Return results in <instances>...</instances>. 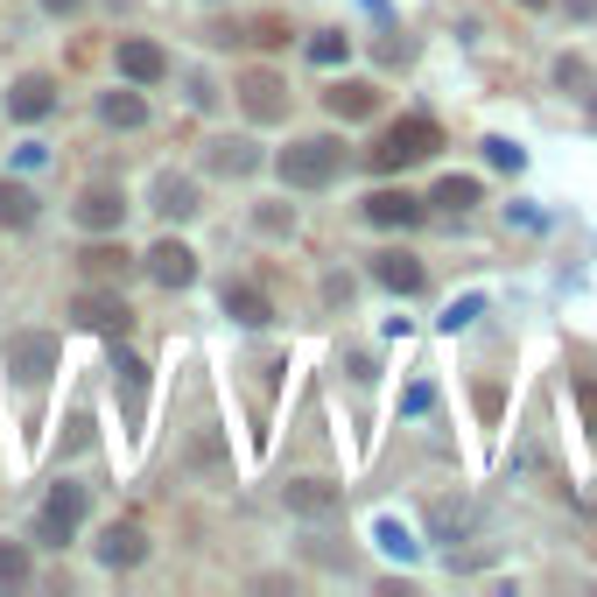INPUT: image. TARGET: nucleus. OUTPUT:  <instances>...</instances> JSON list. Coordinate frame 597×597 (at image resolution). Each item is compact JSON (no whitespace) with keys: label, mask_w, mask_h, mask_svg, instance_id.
Segmentation results:
<instances>
[{"label":"nucleus","mask_w":597,"mask_h":597,"mask_svg":"<svg viewBox=\"0 0 597 597\" xmlns=\"http://www.w3.org/2000/svg\"><path fill=\"white\" fill-rule=\"evenodd\" d=\"M281 183L288 190H323V183H338V169H344V148L331 141V134H302V141H288L281 148Z\"/></svg>","instance_id":"f257e3e1"},{"label":"nucleus","mask_w":597,"mask_h":597,"mask_svg":"<svg viewBox=\"0 0 597 597\" xmlns=\"http://www.w3.org/2000/svg\"><path fill=\"white\" fill-rule=\"evenodd\" d=\"M436 148H443V127L436 120H394L387 134H380V148H373V169H380V177H394V169L429 162Z\"/></svg>","instance_id":"f03ea898"},{"label":"nucleus","mask_w":597,"mask_h":597,"mask_svg":"<svg viewBox=\"0 0 597 597\" xmlns=\"http://www.w3.org/2000/svg\"><path fill=\"white\" fill-rule=\"evenodd\" d=\"M56 352H64L56 331H14L8 344H0V365H8L22 387H43V380L56 373Z\"/></svg>","instance_id":"7ed1b4c3"},{"label":"nucleus","mask_w":597,"mask_h":597,"mask_svg":"<svg viewBox=\"0 0 597 597\" xmlns=\"http://www.w3.org/2000/svg\"><path fill=\"white\" fill-rule=\"evenodd\" d=\"M78 520H85V486L56 478V486H50V499H43V513H35V542L64 548L71 534H78Z\"/></svg>","instance_id":"20e7f679"},{"label":"nucleus","mask_w":597,"mask_h":597,"mask_svg":"<svg viewBox=\"0 0 597 597\" xmlns=\"http://www.w3.org/2000/svg\"><path fill=\"white\" fill-rule=\"evenodd\" d=\"M71 317L85 323V331H106V338H127V323H134V310H127V296L120 288H78V302H71Z\"/></svg>","instance_id":"39448f33"},{"label":"nucleus","mask_w":597,"mask_h":597,"mask_svg":"<svg viewBox=\"0 0 597 597\" xmlns=\"http://www.w3.org/2000/svg\"><path fill=\"white\" fill-rule=\"evenodd\" d=\"M239 106H246V120H281V113H288V85L275 78V71H246V78H239Z\"/></svg>","instance_id":"423d86ee"},{"label":"nucleus","mask_w":597,"mask_h":597,"mask_svg":"<svg viewBox=\"0 0 597 597\" xmlns=\"http://www.w3.org/2000/svg\"><path fill=\"white\" fill-rule=\"evenodd\" d=\"M148 281L156 288H190L198 281V254H190L183 239H156L148 246Z\"/></svg>","instance_id":"0eeeda50"},{"label":"nucleus","mask_w":597,"mask_h":597,"mask_svg":"<svg viewBox=\"0 0 597 597\" xmlns=\"http://www.w3.org/2000/svg\"><path fill=\"white\" fill-rule=\"evenodd\" d=\"M120 78L127 85H162L169 78V50L148 43V35H127V43H120Z\"/></svg>","instance_id":"6e6552de"},{"label":"nucleus","mask_w":597,"mask_h":597,"mask_svg":"<svg viewBox=\"0 0 597 597\" xmlns=\"http://www.w3.org/2000/svg\"><path fill=\"white\" fill-rule=\"evenodd\" d=\"M8 113L22 127H35V120H50L56 113V78H43V71H29V78H14V92H8Z\"/></svg>","instance_id":"1a4fd4ad"},{"label":"nucleus","mask_w":597,"mask_h":597,"mask_svg":"<svg viewBox=\"0 0 597 597\" xmlns=\"http://www.w3.org/2000/svg\"><path fill=\"white\" fill-rule=\"evenodd\" d=\"M99 563L106 569H141L148 563V534L134 527V520H113V527L99 534Z\"/></svg>","instance_id":"9d476101"},{"label":"nucleus","mask_w":597,"mask_h":597,"mask_svg":"<svg viewBox=\"0 0 597 597\" xmlns=\"http://www.w3.org/2000/svg\"><path fill=\"white\" fill-rule=\"evenodd\" d=\"M365 218H373L380 233H408V225H422V198H408V190H373V198H365Z\"/></svg>","instance_id":"9b49d317"},{"label":"nucleus","mask_w":597,"mask_h":597,"mask_svg":"<svg viewBox=\"0 0 597 597\" xmlns=\"http://www.w3.org/2000/svg\"><path fill=\"white\" fill-rule=\"evenodd\" d=\"M120 218H127V198L113 183H92L78 198V225H85V233H120Z\"/></svg>","instance_id":"f8f14e48"},{"label":"nucleus","mask_w":597,"mask_h":597,"mask_svg":"<svg viewBox=\"0 0 597 597\" xmlns=\"http://www.w3.org/2000/svg\"><path fill=\"white\" fill-rule=\"evenodd\" d=\"M198 183H190V177H177V169H162V177H156V218H198Z\"/></svg>","instance_id":"ddd939ff"},{"label":"nucleus","mask_w":597,"mask_h":597,"mask_svg":"<svg viewBox=\"0 0 597 597\" xmlns=\"http://www.w3.org/2000/svg\"><path fill=\"white\" fill-rule=\"evenodd\" d=\"M373 106H380V85H365V78H338L323 92V113H331V120H365Z\"/></svg>","instance_id":"4468645a"},{"label":"nucleus","mask_w":597,"mask_h":597,"mask_svg":"<svg viewBox=\"0 0 597 597\" xmlns=\"http://www.w3.org/2000/svg\"><path fill=\"white\" fill-rule=\"evenodd\" d=\"M204 162L218 169V177H254V169H260V148L239 141V134H218V141L204 148Z\"/></svg>","instance_id":"2eb2a0df"},{"label":"nucleus","mask_w":597,"mask_h":597,"mask_svg":"<svg viewBox=\"0 0 597 597\" xmlns=\"http://www.w3.org/2000/svg\"><path fill=\"white\" fill-rule=\"evenodd\" d=\"M373 281L394 288V296H422V281H429V275H422L415 254H373Z\"/></svg>","instance_id":"dca6fc26"},{"label":"nucleus","mask_w":597,"mask_h":597,"mask_svg":"<svg viewBox=\"0 0 597 597\" xmlns=\"http://www.w3.org/2000/svg\"><path fill=\"white\" fill-rule=\"evenodd\" d=\"M113 373H120V394H127V422L141 429V401H148V365L134 359V352H120L113 344Z\"/></svg>","instance_id":"f3484780"},{"label":"nucleus","mask_w":597,"mask_h":597,"mask_svg":"<svg viewBox=\"0 0 597 597\" xmlns=\"http://www.w3.org/2000/svg\"><path fill=\"white\" fill-rule=\"evenodd\" d=\"M225 317H233V323H246V331H260V323L275 317V302H267L260 288H246V281H239V288H225Z\"/></svg>","instance_id":"a211bd4d"},{"label":"nucleus","mask_w":597,"mask_h":597,"mask_svg":"<svg viewBox=\"0 0 597 597\" xmlns=\"http://www.w3.org/2000/svg\"><path fill=\"white\" fill-rule=\"evenodd\" d=\"M0 225H8V233H29L35 225V190L29 183H0Z\"/></svg>","instance_id":"6ab92c4d"},{"label":"nucleus","mask_w":597,"mask_h":597,"mask_svg":"<svg viewBox=\"0 0 597 597\" xmlns=\"http://www.w3.org/2000/svg\"><path fill=\"white\" fill-rule=\"evenodd\" d=\"M288 513H338V486H323V478H296V486H288Z\"/></svg>","instance_id":"aec40b11"},{"label":"nucleus","mask_w":597,"mask_h":597,"mask_svg":"<svg viewBox=\"0 0 597 597\" xmlns=\"http://www.w3.org/2000/svg\"><path fill=\"white\" fill-rule=\"evenodd\" d=\"M99 120H106V127H141V120H148V99H141V92H106V99H99Z\"/></svg>","instance_id":"412c9836"},{"label":"nucleus","mask_w":597,"mask_h":597,"mask_svg":"<svg viewBox=\"0 0 597 597\" xmlns=\"http://www.w3.org/2000/svg\"><path fill=\"white\" fill-rule=\"evenodd\" d=\"M78 260H85V275H92V281H120L134 254H127V246H85Z\"/></svg>","instance_id":"4be33fe9"},{"label":"nucleus","mask_w":597,"mask_h":597,"mask_svg":"<svg viewBox=\"0 0 597 597\" xmlns=\"http://www.w3.org/2000/svg\"><path fill=\"white\" fill-rule=\"evenodd\" d=\"M29 569H35V563H29V548H22V542H0V590H22V584H29Z\"/></svg>","instance_id":"5701e85b"},{"label":"nucleus","mask_w":597,"mask_h":597,"mask_svg":"<svg viewBox=\"0 0 597 597\" xmlns=\"http://www.w3.org/2000/svg\"><path fill=\"white\" fill-rule=\"evenodd\" d=\"M429 204H443V211H471V204H478V177H443Z\"/></svg>","instance_id":"b1692460"},{"label":"nucleus","mask_w":597,"mask_h":597,"mask_svg":"<svg viewBox=\"0 0 597 597\" xmlns=\"http://www.w3.org/2000/svg\"><path fill=\"white\" fill-rule=\"evenodd\" d=\"M344 56H352V35H338V29H323L317 43H310V64H323V71L344 64Z\"/></svg>","instance_id":"393cba45"},{"label":"nucleus","mask_w":597,"mask_h":597,"mask_svg":"<svg viewBox=\"0 0 597 597\" xmlns=\"http://www.w3.org/2000/svg\"><path fill=\"white\" fill-rule=\"evenodd\" d=\"M246 35H254L260 50H281V43H288V22H275V14H260V22L246 29Z\"/></svg>","instance_id":"a878e982"},{"label":"nucleus","mask_w":597,"mask_h":597,"mask_svg":"<svg viewBox=\"0 0 597 597\" xmlns=\"http://www.w3.org/2000/svg\"><path fill=\"white\" fill-rule=\"evenodd\" d=\"M555 85H563V92L584 85V92H590V64H584V56H563V64H555Z\"/></svg>","instance_id":"bb28decb"},{"label":"nucleus","mask_w":597,"mask_h":597,"mask_svg":"<svg viewBox=\"0 0 597 597\" xmlns=\"http://www.w3.org/2000/svg\"><path fill=\"white\" fill-rule=\"evenodd\" d=\"M478 310H486V302H478V296H465V302H450V317H443V331H465V323H471Z\"/></svg>","instance_id":"cd10ccee"},{"label":"nucleus","mask_w":597,"mask_h":597,"mask_svg":"<svg viewBox=\"0 0 597 597\" xmlns=\"http://www.w3.org/2000/svg\"><path fill=\"white\" fill-rule=\"evenodd\" d=\"M486 162H499V169H520V148H513V141H499V134H492V141H486Z\"/></svg>","instance_id":"c85d7f7f"},{"label":"nucleus","mask_w":597,"mask_h":597,"mask_svg":"<svg viewBox=\"0 0 597 597\" xmlns=\"http://www.w3.org/2000/svg\"><path fill=\"white\" fill-rule=\"evenodd\" d=\"M380 542H387L394 555H415V542H408V534H401V527H394V520H380Z\"/></svg>","instance_id":"c756f323"},{"label":"nucleus","mask_w":597,"mask_h":597,"mask_svg":"<svg viewBox=\"0 0 597 597\" xmlns=\"http://www.w3.org/2000/svg\"><path fill=\"white\" fill-rule=\"evenodd\" d=\"M401 408H408V415H429V408H436V387H408V401H401Z\"/></svg>","instance_id":"7c9ffc66"},{"label":"nucleus","mask_w":597,"mask_h":597,"mask_svg":"<svg viewBox=\"0 0 597 597\" xmlns=\"http://www.w3.org/2000/svg\"><path fill=\"white\" fill-rule=\"evenodd\" d=\"M576 401H584V429H597V380H584V394H576Z\"/></svg>","instance_id":"2f4dec72"},{"label":"nucleus","mask_w":597,"mask_h":597,"mask_svg":"<svg viewBox=\"0 0 597 597\" xmlns=\"http://www.w3.org/2000/svg\"><path fill=\"white\" fill-rule=\"evenodd\" d=\"M563 8L576 14V22H590V14H597V0H563Z\"/></svg>","instance_id":"473e14b6"},{"label":"nucleus","mask_w":597,"mask_h":597,"mask_svg":"<svg viewBox=\"0 0 597 597\" xmlns=\"http://www.w3.org/2000/svg\"><path fill=\"white\" fill-rule=\"evenodd\" d=\"M43 8H50V14H78L85 0H43Z\"/></svg>","instance_id":"72a5a7b5"},{"label":"nucleus","mask_w":597,"mask_h":597,"mask_svg":"<svg viewBox=\"0 0 597 597\" xmlns=\"http://www.w3.org/2000/svg\"><path fill=\"white\" fill-rule=\"evenodd\" d=\"M520 8H548V0H520Z\"/></svg>","instance_id":"f704fd0d"}]
</instances>
